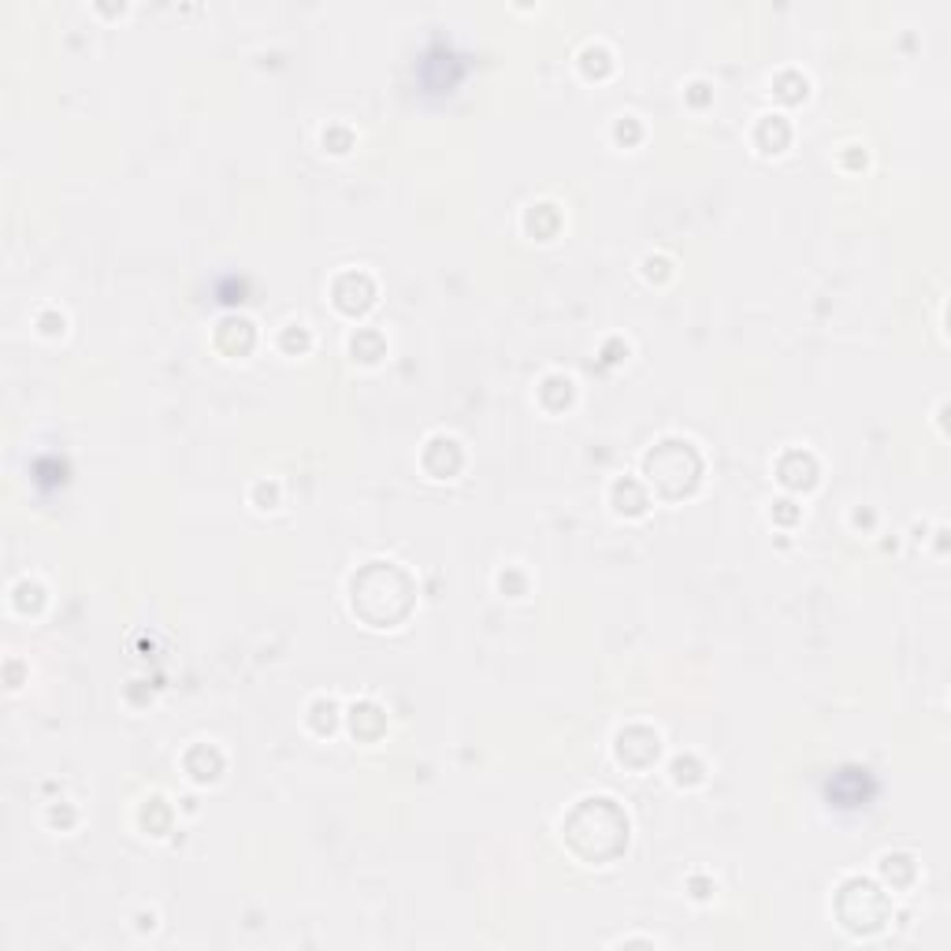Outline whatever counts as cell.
Segmentation results:
<instances>
[{
  "label": "cell",
  "mask_w": 951,
  "mask_h": 951,
  "mask_svg": "<svg viewBox=\"0 0 951 951\" xmlns=\"http://www.w3.org/2000/svg\"><path fill=\"white\" fill-rule=\"evenodd\" d=\"M825 792H830L833 806L852 811V806H866V800L874 795V781L866 770H836L833 781L825 784Z\"/></svg>",
  "instance_id": "6da1fadb"
}]
</instances>
